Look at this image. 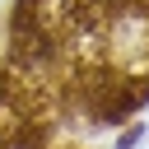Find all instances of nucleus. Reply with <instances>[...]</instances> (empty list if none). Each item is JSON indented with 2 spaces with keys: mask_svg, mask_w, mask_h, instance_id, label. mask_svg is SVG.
<instances>
[{
  "mask_svg": "<svg viewBox=\"0 0 149 149\" xmlns=\"http://www.w3.org/2000/svg\"><path fill=\"white\" fill-rule=\"evenodd\" d=\"M140 135H144V130H140V126H130V130L116 140V149H135V144H140Z\"/></svg>",
  "mask_w": 149,
  "mask_h": 149,
  "instance_id": "obj_1",
  "label": "nucleus"
}]
</instances>
